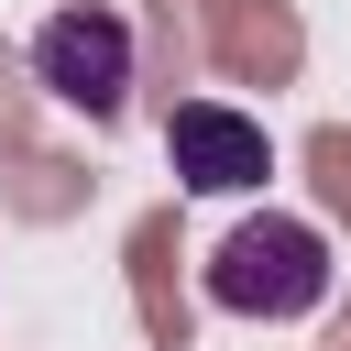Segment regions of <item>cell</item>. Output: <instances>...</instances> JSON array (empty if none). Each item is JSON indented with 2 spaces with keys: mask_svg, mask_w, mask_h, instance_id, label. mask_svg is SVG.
<instances>
[{
  "mask_svg": "<svg viewBox=\"0 0 351 351\" xmlns=\"http://www.w3.org/2000/svg\"><path fill=\"white\" fill-rule=\"evenodd\" d=\"M208 307H219V318H263V329L329 307V241H318L307 219H285V208L241 219V230L208 252Z\"/></svg>",
  "mask_w": 351,
  "mask_h": 351,
  "instance_id": "6da1fadb",
  "label": "cell"
},
{
  "mask_svg": "<svg viewBox=\"0 0 351 351\" xmlns=\"http://www.w3.org/2000/svg\"><path fill=\"white\" fill-rule=\"evenodd\" d=\"M165 154H176V186H197V197H241V186L274 176V132L252 110H230V99H176Z\"/></svg>",
  "mask_w": 351,
  "mask_h": 351,
  "instance_id": "3957f363",
  "label": "cell"
},
{
  "mask_svg": "<svg viewBox=\"0 0 351 351\" xmlns=\"http://www.w3.org/2000/svg\"><path fill=\"white\" fill-rule=\"evenodd\" d=\"M33 88L66 99V110H88V121H121V99H132V22L110 0L44 11L33 22Z\"/></svg>",
  "mask_w": 351,
  "mask_h": 351,
  "instance_id": "7a4b0ae2",
  "label": "cell"
}]
</instances>
